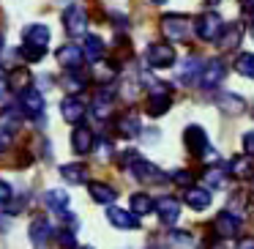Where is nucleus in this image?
<instances>
[{
  "instance_id": "nucleus-1",
  "label": "nucleus",
  "mask_w": 254,
  "mask_h": 249,
  "mask_svg": "<svg viewBox=\"0 0 254 249\" xmlns=\"http://www.w3.org/2000/svg\"><path fill=\"white\" fill-rule=\"evenodd\" d=\"M194 30H197V36L202 41H216L221 36V30H224V19L216 11H208V14H202V17H197Z\"/></svg>"
},
{
  "instance_id": "nucleus-2",
  "label": "nucleus",
  "mask_w": 254,
  "mask_h": 249,
  "mask_svg": "<svg viewBox=\"0 0 254 249\" xmlns=\"http://www.w3.org/2000/svg\"><path fill=\"white\" fill-rule=\"evenodd\" d=\"M183 145L191 156H202L208 151V134H205L202 126H186L183 132Z\"/></svg>"
},
{
  "instance_id": "nucleus-3",
  "label": "nucleus",
  "mask_w": 254,
  "mask_h": 249,
  "mask_svg": "<svg viewBox=\"0 0 254 249\" xmlns=\"http://www.w3.org/2000/svg\"><path fill=\"white\" fill-rule=\"evenodd\" d=\"M63 25H66L68 36H82L85 28H88V14H85L82 6H68L63 11Z\"/></svg>"
},
{
  "instance_id": "nucleus-4",
  "label": "nucleus",
  "mask_w": 254,
  "mask_h": 249,
  "mask_svg": "<svg viewBox=\"0 0 254 249\" xmlns=\"http://www.w3.org/2000/svg\"><path fill=\"white\" fill-rule=\"evenodd\" d=\"M145 58H148V63L153 69H170L175 63V50L170 44H150Z\"/></svg>"
},
{
  "instance_id": "nucleus-5",
  "label": "nucleus",
  "mask_w": 254,
  "mask_h": 249,
  "mask_svg": "<svg viewBox=\"0 0 254 249\" xmlns=\"http://www.w3.org/2000/svg\"><path fill=\"white\" fill-rule=\"evenodd\" d=\"M221 80H224V61H221V58H213V61L199 72V88H202V90H213Z\"/></svg>"
},
{
  "instance_id": "nucleus-6",
  "label": "nucleus",
  "mask_w": 254,
  "mask_h": 249,
  "mask_svg": "<svg viewBox=\"0 0 254 249\" xmlns=\"http://www.w3.org/2000/svg\"><path fill=\"white\" fill-rule=\"evenodd\" d=\"M161 30H164L167 39L181 41V39L189 36V19L181 17V14H167V17L161 19Z\"/></svg>"
},
{
  "instance_id": "nucleus-7",
  "label": "nucleus",
  "mask_w": 254,
  "mask_h": 249,
  "mask_svg": "<svg viewBox=\"0 0 254 249\" xmlns=\"http://www.w3.org/2000/svg\"><path fill=\"white\" fill-rule=\"evenodd\" d=\"M170 104H172V96H170V90H167V85H156L148 96V112L153 118H159L170 110Z\"/></svg>"
},
{
  "instance_id": "nucleus-8",
  "label": "nucleus",
  "mask_w": 254,
  "mask_h": 249,
  "mask_svg": "<svg viewBox=\"0 0 254 249\" xmlns=\"http://www.w3.org/2000/svg\"><path fill=\"white\" fill-rule=\"evenodd\" d=\"M128 170H131V175L137 178V181H142V183H161L164 181V172H161L156 165L145 162V159H137Z\"/></svg>"
},
{
  "instance_id": "nucleus-9",
  "label": "nucleus",
  "mask_w": 254,
  "mask_h": 249,
  "mask_svg": "<svg viewBox=\"0 0 254 249\" xmlns=\"http://www.w3.org/2000/svg\"><path fill=\"white\" fill-rule=\"evenodd\" d=\"M19 107H22L25 115L39 118L41 112H44V96H41L36 88H25L22 93H19Z\"/></svg>"
},
{
  "instance_id": "nucleus-10",
  "label": "nucleus",
  "mask_w": 254,
  "mask_h": 249,
  "mask_svg": "<svg viewBox=\"0 0 254 249\" xmlns=\"http://www.w3.org/2000/svg\"><path fill=\"white\" fill-rule=\"evenodd\" d=\"M213 230L219 233L221 238H235L238 230H241V216H235L232 211H221L213 222Z\"/></svg>"
},
{
  "instance_id": "nucleus-11",
  "label": "nucleus",
  "mask_w": 254,
  "mask_h": 249,
  "mask_svg": "<svg viewBox=\"0 0 254 249\" xmlns=\"http://www.w3.org/2000/svg\"><path fill=\"white\" fill-rule=\"evenodd\" d=\"M156 211H159V216H161V222H164V225H175L178 216H181V200L170 197V194H167V197H159Z\"/></svg>"
},
{
  "instance_id": "nucleus-12",
  "label": "nucleus",
  "mask_w": 254,
  "mask_h": 249,
  "mask_svg": "<svg viewBox=\"0 0 254 249\" xmlns=\"http://www.w3.org/2000/svg\"><path fill=\"white\" fill-rule=\"evenodd\" d=\"M85 61V52L82 47H74V44H66L58 50V63H61L63 69H79Z\"/></svg>"
},
{
  "instance_id": "nucleus-13",
  "label": "nucleus",
  "mask_w": 254,
  "mask_h": 249,
  "mask_svg": "<svg viewBox=\"0 0 254 249\" xmlns=\"http://www.w3.org/2000/svg\"><path fill=\"white\" fill-rule=\"evenodd\" d=\"M107 219H110V225L121 227V230H134V227H139V216L128 214V211H123V208H110L107 211Z\"/></svg>"
},
{
  "instance_id": "nucleus-14",
  "label": "nucleus",
  "mask_w": 254,
  "mask_h": 249,
  "mask_svg": "<svg viewBox=\"0 0 254 249\" xmlns=\"http://www.w3.org/2000/svg\"><path fill=\"white\" fill-rule=\"evenodd\" d=\"M61 112H63V118H66L68 123H79L85 118V104L77 99V96H66V99L61 101Z\"/></svg>"
},
{
  "instance_id": "nucleus-15",
  "label": "nucleus",
  "mask_w": 254,
  "mask_h": 249,
  "mask_svg": "<svg viewBox=\"0 0 254 249\" xmlns=\"http://www.w3.org/2000/svg\"><path fill=\"white\" fill-rule=\"evenodd\" d=\"M115 129H118V134H121V137H137L139 129H142V123H139L137 112H126V115L118 118Z\"/></svg>"
},
{
  "instance_id": "nucleus-16",
  "label": "nucleus",
  "mask_w": 254,
  "mask_h": 249,
  "mask_svg": "<svg viewBox=\"0 0 254 249\" xmlns=\"http://www.w3.org/2000/svg\"><path fill=\"white\" fill-rule=\"evenodd\" d=\"M93 132L90 129H85V126H79V129H74V134H71V148L77 151V154H90L93 151Z\"/></svg>"
},
{
  "instance_id": "nucleus-17",
  "label": "nucleus",
  "mask_w": 254,
  "mask_h": 249,
  "mask_svg": "<svg viewBox=\"0 0 254 249\" xmlns=\"http://www.w3.org/2000/svg\"><path fill=\"white\" fill-rule=\"evenodd\" d=\"M186 205L194 211H205L210 205V194L208 189H197V186H189L186 189Z\"/></svg>"
},
{
  "instance_id": "nucleus-18",
  "label": "nucleus",
  "mask_w": 254,
  "mask_h": 249,
  "mask_svg": "<svg viewBox=\"0 0 254 249\" xmlns=\"http://www.w3.org/2000/svg\"><path fill=\"white\" fill-rule=\"evenodd\" d=\"M216 104H219V110H224L227 115H241V112L246 110V101L235 93H221Z\"/></svg>"
},
{
  "instance_id": "nucleus-19",
  "label": "nucleus",
  "mask_w": 254,
  "mask_h": 249,
  "mask_svg": "<svg viewBox=\"0 0 254 249\" xmlns=\"http://www.w3.org/2000/svg\"><path fill=\"white\" fill-rule=\"evenodd\" d=\"M82 52H85V61L99 63L101 58H104V41H101L99 36H85V47H82Z\"/></svg>"
},
{
  "instance_id": "nucleus-20",
  "label": "nucleus",
  "mask_w": 254,
  "mask_h": 249,
  "mask_svg": "<svg viewBox=\"0 0 254 249\" xmlns=\"http://www.w3.org/2000/svg\"><path fill=\"white\" fill-rule=\"evenodd\" d=\"M50 236H52V225L44 219V216H39V219L30 222V241H33V244L50 241Z\"/></svg>"
},
{
  "instance_id": "nucleus-21",
  "label": "nucleus",
  "mask_w": 254,
  "mask_h": 249,
  "mask_svg": "<svg viewBox=\"0 0 254 249\" xmlns=\"http://www.w3.org/2000/svg\"><path fill=\"white\" fill-rule=\"evenodd\" d=\"M88 192H90V197H93L96 203H101V205H110L112 200L118 197V194H115V189H112V186H107V183H99V181L88 183Z\"/></svg>"
},
{
  "instance_id": "nucleus-22",
  "label": "nucleus",
  "mask_w": 254,
  "mask_h": 249,
  "mask_svg": "<svg viewBox=\"0 0 254 249\" xmlns=\"http://www.w3.org/2000/svg\"><path fill=\"white\" fill-rule=\"evenodd\" d=\"M44 203L50 205L52 211H58V214H66V208H68V194L63 192V189H50V192L44 194Z\"/></svg>"
},
{
  "instance_id": "nucleus-23",
  "label": "nucleus",
  "mask_w": 254,
  "mask_h": 249,
  "mask_svg": "<svg viewBox=\"0 0 254 249\" xmlns=\"http://www.w3.org/2000/svg\"><path fill=\"white\" fill-rule=\"evenodd\" d=\"M25 41L47 47L50 44V28H47V25H30V28H25Z\"/></svg>"
},
{
  "instance_id": "nucleus-24",
  "label": "nucleus",
  "mask_w": 254,
  "mask_h": 249,
  "mask_svg": "<svg viewBox=\"0 0 254 249\" xmlns=\"http://www.w3.org/2000/svg\"><path fill=\"white\" fill-rule=\"evenodd\" d=\"M219 44H221V50H235L238 44H241V28L238 25H224V30H221V36H219Z\"/></svg>"
},
{
  "instance_id": "nucleus-25",
  "label": "nucleus",
  "mask_w": 254,
  "mask_h": 249,
  "mask_svg": "<svg viewBox=\"0 0 254 249\" xmlns=\"http://www.w3.org/2000/svg\"><path fill=\"white\" fill-rule=\"evenodd\" d=\"M61 175L66 178L68 183H82L88 178V167L85 165H63L61 167Z\"/></svg>"
},
{
  "instance_id": "nucleus-26",
  "label": "nucleus",
  "mask_w": 254,
  "mask_h": 249,
  "mask_svg": "<svg viewBox=\"0 0 254 249\" xmlns=\"http://www.w3.org/2000/svg\"><path fill=\"white\" fill-rule=\"evenodd\" d=\"M156 208V203L148 197L145 192H137V194H131V211L137 216H145V214H150V211Z\"/></svg>"
},
{
  "instance_id": "nucleus-27",
  "label": "nucleus",
  "mask_w": 254,
  "mask_h": 249,
  "mask_svg": "<svg viewBox=\"0 0 254 249\" xmlns=\"http://www.w3.org/2000/svg\"><path fill=\"white\" fill-rule=\"evenodd\" d=\"M112 99L115 96L110 93V90H101L99 96H96V101H93V112H96V118H107L112 112Z\"/></svg>"
},
{
  "instance_id": "nucleus-28",
  "label": "nucleus",
  "mask_w": 254,
  "mask_h": 249,
  "mask_svg": "<svg viewBox=\"0 0 254 249\" xmlns=\"http://www.w3.org/2000/svg\"><path fill=\"white\" fill-rule=\"evenodd\" d=\"M252 159H246V156H235V159L230 162V172L235 178H246V175H252Z\"/></svg>"
},
{
  "instance_id": "nucleus-29",
  "label": "nucleus",
  "mask_w": 254,
  "mask_h": 249,
  "mask_svg": "<svg viewBox=\"0 0 254 249\" xmlns=\"http://www.w3.org/2000/svg\"><path fill=\"white\" fill-rule=\"evenodd\" d=\"M44 52H47L44 47H39V44H30V41H25V44L19 47V55H22L28 63H39L41 58H44Z\"/></svg>"
},
{
  "instance_id": "nucleus-30",
  "label": "nucleus",
  "mask_w": 254,
  "mask_h": 249,
  "mask_svg": "<svg viewBox=\"0 0 254 249\" xmlns=\"http://www.w3.org/2000/svg\"><path fill=\"white\" fill-rule=\"evenodd\" d=\"M63 88L71 90V93H77V90L85 88V77H79L77 69H66V77H63Z\"/></svg>"
},
{
  "instance_id": "nucleus-31",
  "label": "nucleus",
  "mask_w": 254,
  "mask_h": 249,
  "mask_svg": "<svg viewBox=\"0 0 254 249\" xmlns=\"http://www.w3.org/2000/svg\"><path fill=\"white\" fill-rule=\"evenodd\" d=\"M181 69H183V72H181V80H183V83H191L194 74L202 72V61H199V58H186Z\"/></svg>"
},
{
  "instance_id": "nucleus-32",
  "label": "nucleus",
  "mask_w": 254,
  "mask_h": 249,
  "mask_svg": "<svg viewBox=\"0 0 254 249\" xmlns=\"http://www.w3.org/2000/svg\"><path fill=\"white\" fill-rule=\"evenodd\" d=\"M205 183H208L210 189H224V183H227L224 170H219V167H210V170L205 172Z\"/></svg>"
},
{
  "instance_id": "nucleus-33",
  "label": "nucleus",
  "mask_w": 254,
  "mask_h": 249,
  "mask_svg": "<svg viewBox=\"0 0 254 249\" xmlns=\"http://www.w3.org/2000/svg\"><path fill=\"white\" fill-rule=\"evenodd\" d=\"M235 69L243 74V77H252L254 80V55H238V61H235Z\"/></svg>"
},
{
  "instance_id": "nucleus-34",
  "label": "nucleus",
  "mask_w": 254,
  "mask_h": 249,
  "mask_svg": "<svg viewBox=\"0 0 254 249\" xmlns=\"http://www.w3.org/2000/svg\"><path fill=\"white\" fill-rule=\"evenodd\" d=\"M58 247H61V249H77V241H74V233L61 230V236H58Z\"/></svg>"
},
{
  "instance_id": "nucleus-35",
  "label": "nucleus",
  "mask_w": 254,
  "mask_h": 249,
  "mask_svg": "<svg viewBox=\"0 0 254 249\" xmlns=\"http://www.w3.org/2000/svg\"><path fill=\"white\" fill-rule=\"evenodd\" d=\"M172 181H175L178 186H186L189 189L194 178H191V172H189V170H178V172H172Z\"/></svg>"
},
{
  "instance_id": "nucleus-36",
  "label": "nucleus",
  "mask_w": 254,
  "mask_h": 249,
  "mask_svg": "<svg viewBox=\"0 0 254 249\" xmlns=\"http://www.w3.org/2000/svg\"><path fill=\"white\" fill-rule=\"evenodd\" d=\"M170 244L172 247H189V244H191V236H189V233H170Z\"/></svg>"
},
{
  "instance_id": "nucleus-37",
  "label": "nucleus",
  "mask_w": 254,
  "mask_h": 249,
  "mask_svg": "<svg viewBox=\"0 0 254 249\" xmlns=\"http://www.w3.org/2000/svg\"><path fill=\"white\" fill-rule=\"evenodd\" d=\"M8 200H11V186L6 181H0V205H6Z\"/></svg>"
},
{
  "instance_id": "nucleus-38",
  "label": "nucleus",
  "mask_w": 254,
  "mask_h": 249,
  "mask_svg": "<svg viewBox=\"0 0 254 249\" xmlns=\"http://www.w3.org/2000/svg\"><path fill=\"white\" fill-rule=\"evenodd\" d=\"M243 148H246L249 156H254V132H246V134H243Z\"/></svg>"
},
{
  "instance_id": "nucleus-39",
  "label": "nucleus",
  "mask_w": 254,
  "mask_h": 249,
  "mask_svg": "<svg viewBox=\"0 0 254 249\" xmlns=\"http://www.w3.org/2000/svg\"><path fill=\"white\" fill-rule=\"evenodd\" d=\"M28 83H30V74L28 72H17L11 77V85H28Z\"/></svg>"
},
{
  "instance_id": "nucleus-40",
  "label": "nucleus",
  "mask_w": 254,
  "mask_h": 249,
  "mask_svg": "<svg viewBox=\"0 0 254 249\" xmlns=\"http://www.w3.org/2000/svg\"><path fill=\"white\" fill-rule=\"evenodd\" d=\"M235 249H254V238H243V241H238Z\"/></svg>"
},
{
  "instance_id": "nucleus-41",
  "label": "nucleus",
  "mask_w": 254,
  "mask_h": 249,
  "mask_svg": "<svg viewBox=\"0 0 254 249\" xmlns=\"http://www.w3.org/2000/svg\"><path fill=\"white\" fill-rule=\"evenodd\" d=\"M241 8L246 14H254V0H241Z\"/></svg>"
},
{
  "instance_id": "nucleus-42",
  "label": "nucleus",
  "mask_w": 254,
  "mask_h": 249,
  "mask_svg": "<svg viewBox=\"0 0 254 249\" xmlns=\"http://www.w3.org/2000/svg\"><path fill=\"white\" fill-rule=\"evenodd\" d=\"M6 90V77H3V72H0V93Z\"/></svg>"
},
{
  "instance_id": "nucleus-43",
  "label": "nucleus",
  "mask_w": 254,
  "mask_h": 249,
  "mask_svg": "<svg viewBox=\"0 0 254 249\" xmlns=\"http://www.w3.org/2000/svg\"><path fill=\"white\" fill-rule=\"evenodd\" d=\"M150 3H167V0H150Z\"/></svg>"
},
{
  "instance_id": "nucleus-44",
  "label": "nucleus",
  "mask_w": 254,
  "mask_h": 249,
  "mask_svg": "<svg viewBox=\"0 0 254 249\" xmlns=\"http://www.w3.org/2000/svg\"><path fill=\"white\" fill-rule=\"evenodd\" d=\"M208 3H210V6H216V3H219V0H208Z\"/></svg>"
},
{
  "instance_id": "nucleus-45",
  "label": "nucleus",
  "mask_w": 254,
  "mask_h": 249,
  "mask_svg": "<svg viewBox=\"0 0 254 249\" xmlns=\"http://www.w3.org/2000/svg\"><path fill=\"white\" fill-rule=\"evenodd\" d=\"M82 249H93V247H82Z\"/></svg>"
},
{
  "instance_id": "nucleus-46",
  "label": "nucleus",
  "mask_w": 254,
  "mask_h": 249,
  "mask_svg": "<svg viewBox=\"0 0 254 249\" xmlns=\"http://www.w3.org/2000/svg\"><path fill=\"white\" fill-rule=\"evenodd\" d=\"M252 118H254V107H252Z\"/></svg>"
},
{
  "instance_id": "nucleus-47",
  "label": "nucleus",
  "mask_w": 254,
  "mask_h": 249,
  "mask_svg": "<svg viewBox=\"0 0 254 249\" xmlns=\"http://www.w3.org/2000/svg\"><path fill=\"white\" fill-rule=\"evenodd\" d=\"M252 36H254V25H252Z\"/></svg>"
},
{
  "instance_id": "nucleus-48",
  "label": "nucleus",
  "mask_w": 254,
  "mask_h": 249,
  "mask_svg": "<svg viewBox=\"0 0 254 249\" xmlns=\"http://www.w3.org/2000/svg\"><path fill=\"white\" fill-rule=\"evenodd\" d=\"M252 194H254V183H252Z\"/></svg>"
}]
</instances>
